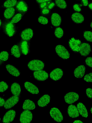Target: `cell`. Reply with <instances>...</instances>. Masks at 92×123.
Returning a JSON list of instances; mask_svg holds the SVG:
<instances>
[{"instance_id": "6da1fadb", "label": "cell", "mask_w": 92, "mask_h": 123, "mask_svg": "<svg viewBox=\"0 0 92 123\" xmlns=\"http://www.w3.org/2000/svg\"><path fill=\"white\" fill-rule=\"evenodd\" d=\"M2 27L3 32L9 37L13 36L17 32V27L10 20L4 19L2 21Z\"/></svg>"}, {"instance_id": "7a4b0ae2", "label": "cell", "mask_w": 92, "mask_h": 123, "mask_svg": "<svg viewBox=\"0 0 92 123\" xmlns=\"http://www.w3.org/2000/svg\"><path fill=\"white\" fill-rule=\"evenodd\" d=\"M17 45L18 46L21 55H26L30 53V41L21 40L17 42Z\"/></svg>"}, {"instance_id": "3957f363", "label": "cell", "mask_w": 92, "mask_h": 123, "mask_svg": "<svg viewBox=\"0 0 92 123\" xmlns=\"http://www.w3.org/2000/svg\"><path fill=\"white\" fill-rule=\"evenodd\" d=\"M28 67L31 70L37 71L43 69L45 67V64L43 62L40 60H33L29 62Z\"/></svg>"}, {"instance_id": "277c9868", "label": "cell", "mask_w": 92, "mask_h": 123, "mask_svg": "<svg viewBox=\"0 0 92 123\" xmlns=\"http://www.w3.org/2000/svg\"><path fill=\"white\" fill-rule=\"evenodd\" d=\"M55 52L59 57L64 60L69 59L70 54L68 50L64 46L58 44L56 46Z\"/></svg>"}, {"instance_id": "5b68a950", "label": "cell", "mask_w": 92, "mask_h": 123, "mask_svg": "<svg viewBox=\"0 0 92 123\" xmlns=\"http://www.w3.org/2000/svg\"><path fill=\"white\" fill-rule=\"evenodd\" d=\"M82 43L81 41L74 37H72L69 39L68 44L70 49L74 52H79L80 46Z\"/></svg>"}, {"instance_id": "8992f818", "label": "cell", "mask_w": 92, "mask_h": 123, "mask_svg": "<svg viewBox=\"0 0 92 123\" xmlns=\"http://www.w3.org/2000/svg\"><path fill=\"white\" fill-rule=\"evenodd\" d=\"M50 114L52 118L57 122H61L63 119L62 113L57 108H51L50 111Z\"/></svg>"}, {"instance_id": "52a82bcc", "label": "cell", "mask_w": 92, "mask_h": 123, "mask_svg": "<svg viewBox=\"0 0 92 123\" xmlns=\"http://www.w3.org/2000/svg\"><path fill=\"white\" fill-rule=\"evenodd\" d=\"M17 12L25 14L28 11V6L26 2L23 0H18L14 7Z\"/></svg>"}, {"instance_id": "ba28073f", "label": "cell", "mask_w": 92, "mask_h": 123, "mask_svg": "<svg viewBox=\"0 0 92 123\" xmlns=\"http://www.w3.org/2000/svg\"><path fill=\"white\" fill-rule=\"evenodd\" d=\"M79 98V95L78 93L72 92L66 93L64 97V99L66 103L71 104L77 101Z\"/></svg>"}, {"instance_id": "9c48e42d", "label": "cell", "mask_w": 92, "mask_h": 123, "mask_svg": "<svg viewBox=\"0 0 92 123\" xmlns=\"http://www.w3.org/2000/svg\"><path fill=\"white\" fill-rule=\"evenodd\" d=\"M33 117L31 112L29 110L23 111L20 114L19 120L21 123H30Z\"/></svg>"}, {"instance_id": "30bf717a", "label": "cell", "mask_w": 92, "mask_h": 123, "mask_svg": "<svg viewBox=\"0 0 92 123\" xmlns=\"http://www.w3.org/2000/svg\"><path fill=\"white\" fill-rule=\"evenodd\" d=\"M19 96H12L7 99L5 101L4 106L6 109H9L11 108L15 105L19 101Z\"/></svg>"}, {"instance_id": "8fae6325", "label": "cell", "mask_w": 92, "mask_h": 123, "mask_svg": "<svg viewBox=\"0 0 92 123\" xmlns=\"http://www.w3.org/2000/svg\"><path fill=\"white\" fill-rule=\"evenodd\" d=\"M63 74V70L60 68H58L54 69L51 72L49 76L52 80L57 81L62 78Z\"/></svg>"}, {"instance_id": "7c38bea8", "label": "cell", "mask_w": 92, "mask_h": 123, "mask_svg": "<svg viewBox=\"0 0 92 123\" xmlns=\"http://www.w3.org/2000/svg\"><path fill=\"white\" fill-rule=\"evenodd\" d=\"M33 75L34 78L39 81H44L47 79L49 76L47 73L42 70L34 72Z\"/></svg>"}, {"instance_id": "4fadbf2b", "label": "cell", "mask_w": 92, "mask_h": 123, "mask_svg": "<svg viewBox=\"0 0 92 123\" xmlns=\"http://www.w3.org/2000/svg\"><path fill=\"white\" fill-rule=\"evenodd\" d=\"M91 51V46L89 44L84 42L81 44L79 52L82 56H86L89 55Z\"/></svg>"}, {"instance_id": "5bb4252c", "label": "cell", "mask_w": 92, "mask_h": 123, "mask_svg": "<svg viewBox=\"0 0 92 123\" xmlns=\"http://www.w3.org/2000/svg\"><path fill=\"white\" fill-rule=\"evenodd\" d=\"M33 30L29 28H26L22 31L20 34V36L22 40L29 41L33 37Z\"/></svg>"}, {"instance_id": "9a60e30c", "label": "cell", "mask_w": 92, "mask_h": 123, "mask_svg": "<svg viewBox=\"0 0 92 123\" xmlns=\"http://www.w3.org/2000/svg\"><path fill=\"white\" fill-rule=\"evenodd\" d=\"M16 115V112L14 110H10L7 111L4 116L2 122L4 123H9L14 120Z\"/></svg>"}, {"instance_id": "2e32d148", "label": "cell", "mask_w": 92, "mask_h": 123, "mask_svg": "<svg viewBox=\"0 0 92 123\" xmlns=\"http://www.w3.org/2000/svg\"><path fill=\"white\" fill-rule=\"evenodd\" d=\"M24 86L25 89L32 94H37L39 93V90L37 87L30 82H25L24 83Z\"/></svg>"}, {"instance_id": "e0dca14e", "label": "cell", "mask_w": 92, "mask_h": 123, "mask_svg": "<svg viewBox=\"0 0 92 123\" xmlns=\"http://www.w3.org/2000/svg\"><path fill=\"white\" fill-rule=\"evenodd\" d=\"M67 112L69 116L72 118H76L79 116L77 109L74 105L71 104L69 106Z\"/></svg>"}, {"instance_id": "ac0fdd59", "label": "cell", "mask_w": 92, "mask_h": 123, "mask_svg": "<svg viewBox=\"0 0 92 123\" xmlns=\"http://www.w3.org/2000/svg\"><path fill=\"white\" fill-rule=\"evenodd\" d=\"M10 91L14 95L19 96L21 95V89L20 84L16 82L12 83L10 86Z\"/></svg>"}, {"instance_id": "d6986e66", "label": "cell", "mask_w": 92, "mask_h": 123, "mask_svg": "<svg viewBox=\"0 0 92 123\" xmlns=\"http://www.w3.org/2000/svg\"><path fill=\"white\" fill-rule=\"evenodd\" d=\"M17 12L14 7L6 8L4 13V16L5 19L10 21Z\"/></svg>"}, {"instance_id": "ffe728a7", "label": "cell", "mask_w": 92, "mask_h": 123, "mask_svg": "<svg viewBox=\"0 0 92 123\" xmlns=\"http://www.w3.org/2000/svg\"><path fill=\"white\" fill-rule=\"evenodd\" d=\"M51 97L49 95L45 94L42 96L38 100L37 104L41 107H45L47 106L50 102Z\"/></svg>"}, {"instance_id": "44dd1931", "label": "cell", "mask_w": 92, "mask_h": 123, "mask_svg": "<svg viewBox=\"0 0 92 123\" xmlns=\"http://www.w3.org/2000/svg\"><path fill=\"white\" fill-rule=\"evenodd\" d=\"M86 68L83 65H80L76 68L74 72L75 77L78 78H80L83 77L85 73Z\"/></svg>"}, {"instance_id": "7402d4cb", "label": "cell", "mask_w": 92, "mask_h": 123, "mask_svg": "<svg viewBox=\"0 0 92 123\" xmlns=\"http://www.w3.org/2000/svg\"><path fill=\"white\" fill-rule=\"evenodd\" d=\"M51 24L55 27L60 26L62 22V18L61 16L56 13H53L51 17Z\"/></svg>"}, {"instance_id": "603a6c76", "label": "cell", "mask_w": 92, "mask_h": 123, "mask_svg": "<svg viewBox=\"0 0 92 123\" xmlns=\"http://www.w3.org/2000/svg\"><path fill=\"white\" fill-rule=\"evenodd\" d=\"M6 67L7 71L11 75L15 77H18L20 74L19 70L10 64L6 65Z\"/></svg>"}, {"instance_id": "cb8c5ba5", "label": "cell", "mask_w": 92, "mask_h": 123, "mask_svg": "<svg viewBox=\"0 0 92 123\" xmlns=\"http://www.w3.org/2000/svg\"><path fill=\"white\" fill-rule=\"evenodd\" d=\"M72 21L77 24H80L84 21V18L83 15L78 12H75L73 13L71 16Z\"/></svg>"}, {"instance_id": "d4e9b609", "label": "cell", "mask_w": 92, "mask_h": 123, "mask_svg": "<svg viewBox=\"0 0 92 123\" xmlns=\"http://www.w3.org/2000/svg\"><path fill=\"white\" fill-rule=\"evenodd\" d=\"M77 107L80 114L83 117L87 118L88 116V112L84 104L81 102H79L77 104Z\"/></svg>"}, {"instance_id": "484cf974", "label": "cell", "mask_w": 92, "mask_h": 123, "mask_svg": "<svg viewBox=\"0 0 92 123\" xmlns=\"http://www.w3.org/2000/svg\"><path fill=\"white\" fill-rule=\"evenodd\" d=\"M22 107L24 110H32L35 109V103L32 101L27 99L24 101Z\"/></svg>"}, {"instance_id": "4316f807", "label": "cell", "mask_w": 92, "mask_h": 123, "mask_svg": "<svg viewBox=\"0 0 92 123\" xmlns=\"http://www.w3.org/2000/svg\"><path fill=\"white\" fill-rule=\"evenodd\" d=\"M11 53L12 55L17 58H19L21 55L18 46L17 45H14L12 47Z\"/></svg>"}, {"instance_id": "83f0119b", "label": "cell", "mask_w": 92, "mask_h": 123, "mask_svg": "<svg viewBox=\"0 0 92 123\" xmlns=\"http://www.w3.org/2000/svg\"><path fill=\"white\" fill-rule=\"evenodd\" d=\"M17 0H6L2 6L5 8L14 7L17 2Z\"/></svg>"}, {"instance_id": "f1b7e54d", "label": "cell", "mask_w": 92, "mask_h": 123, "mask_svg": "<svg viewBox=\"0 0 92 123\" xmlns=\"http://www.w3.org/2000/svg\"><path fill=\"white\" fill-rule=\"evenodd\" d=\"M24 15L21 13L17 12L11 20L10 22L13 24L17 23L22 19Z\"/></svg>"}, {"instance_id": "f546056e", "label": "cell", "mask_w": 92, "mask_h": 123, "mask_svg": "<svg viewBox=\"0 0 92 123\" xmlns=\"http://www.w3.org/2000/svg\"><path fill=\"white\" fill-rule=\"evenodd\" d=\"M55 4L58 7L61 9H65L67 8V5L64 0H55Z\"/></svg>"}, {"instance_id": "4dcf8cb0", "label": "cell", "mask_w": 92, "mask_h": 123, "mask_svg": "<svg viewBox=\"0 0 92 123\" xmlns=\"http://www.w3.org/2000/svg\"><path fill=\"white\" fill-rule=\"evenodd\" d=\"M92 32L90 31H85L83 32V37L87 41H92Z\"/></svg>"}, {"instance_id": "1f68e13d", "label": "cell", "mask_w": 92, "mask_h": 123, "mask_svg": "<svg viewBox=\"0 0 92 123\" xmlns=\"http://www.w3.org/2000/svg\"><path fill=\"white\" fill-rule=\"evenodd\" d=\"M54 34L56 37L58 38H60L63 36L64 32L62 28L60 27H58L55 29Z\"/></svg>"}, {"instance_id": "d6a6232c", "label": "cell", "mask_w": 92, "mask_h": 123, "mask_svg": "<svg viewBox=\"0 0 92 123\" xmlns=\"http://www.w3.org/2000/svg\"><path fill=\"white\" fill-rule=\"evenodd\" d=\"M9 56V54L6 51H3L0 53V60L2 61H7Z\"/></svg>"}, {"instance_id": "836d02e7", "label": "cell", "mask_w": 92, "mask_h": 123, "mask_svg": "<svg viewBox=\"0 0 92 123\" xmlns=\"http://www.w3.org/2000/svg\"><path fill=\"white\" fill-rule=\"evenodd\" d=\"M9 87L8 84L4 81L0 82V92H3L6 90Z\"/></svg>"}, {"instance_id": "e575fe53", "label": "cell", "mask_w": 92, "mask_h": 123, "mask_svg": "<svg viewBox=\"0 0 92 123\" xmlns=\"http://www.w3.org/2000/svg\"><path fill=\"white\" fill-rule=\"evenodd\" d=\"M38 21L39 23L43 25L47 24L48 22L47 18L42 16H40L39 17Z\"/></svg>"}, {"instance_id": "d590c367", "label": "cell", "mask_w": 92, "mask_h": 123, "mask_svg": "<svg viewBox=\"0 0 92 123\" xmlns=\"http://www.w3.org/2000/svg\"><path fill=\"white\" fill-rule=\"evenodd\" d=\"M41 14L43 16H47L49 14L50 10L47 7L41 9L40 10Z\"/></svg>"}, {"instance_id": "8d00e7d4", "label": "cell", "mask_w": 92, "mask_h": 123, "mask_svg": "<svg viewBox=\"0 0 92 123\" xmlns=\"http://www.w3.org/2000/svg\"><path fill=\"white\" fill-rule=\"evenodd\" d=\"M81 4L79 3H75L73 5V8L74 10L75 11L78 12H80L82 10Z\"/></svg>"}, {"instance_id": "74e56055", "label": "cell", "mask_w": 92, "mask_h": 123, "mask_svg": "<svg viewBox=\"0 0 92 123\" xmlns=\"http://www.w3.org/2000/svg\"><path fill=\"white\" fill-rule=\"evenodd\" d=\"M91 57H88L85 60L84 63L86 66L92 68V60Z\"/></svg>"}, {"instance_id": "f35d334b", "label": "cell", "mask_w": 92, "mask_h": 123, "mask_svg": "<svg viewBox=\"0 0 92 123\" xmlns=\"http://www.w3.org/2000/svg\"><path fill=\"white\" fill-rule=\"evenodd\" d=\"M92 73L86 74L84 78V80L88 82H92Z\"/></svg>"}, {"instance_id": "ab89813d", "label": "cell", "mask_w": 92, "mask_h": 123, "mask_svg": "<svg viewBox=\"0 0 92 123\" xmlns=\"http://www.w3.org/2000/svg\"><path fill=\"white\" fill-rule=\"evenodd\" d=\"M92 88H88L86 90V93L87 96L89 98H92Z\"/></svg>"}, {"instance_id": "60d3db41", "label": "cell", "mask_w": 92, "mask_h": 123, "mask_svg": "<svg viewBox=\"0 0 92 123\" xmlns=\"http://www.w3.org/2000/svg\"><path fill=\"white\" fill-rule=\"evenodd\" d=\"M50 2H45L40 4L39 5V8L41 9L46 7L48 4Z\"/></svg>"}, {"instance_id": "b9f144b4", "label": "cell", "mask_w": 92, "mask_h": 123, "mask_svg": "<svg viewBox=\"0 0 92 123\" xmlns=\"http://www.w3.org/2000/svg\"><path fill=\"white\" fill-rule=\"evenodd\" d=\"M55 4L52 1L50 2L48 4L47 7L50 10H51L55 6Z\"/></svg>"}, {"instance_id": "7bdbcfd3", "label": "cell", "mask_w": 92, "mask_h": 123, "mask_svg": "<svg viewBox=\"0 0 92 123\" xmlns=\"http://www.w3.org/2000/svg\"><path fill=\"white\" fill-rule=\"evenodd\" d=\"M5 102V99L3 97L0 96V108L3 106Z\"/></svg>"}, {"instance_id": "ee69618b", "label": "cell", "mask_w": 92, "mask_h": 123, "mask_svg": "<svg viewBox=\"0 0 92 123\" xmlns=\"http://www.w3.org/2000/svg\"><path fill=\"white\" fill-rule=\"evenodd\" d=\"M81 3L82 6H86L88 5L89 2L88 0H81Z\"/></svg>"}, {"instance_id": "f6af8a7d", "label": "cell", "mask_w": 92, "mask_h": 123, "mask_svg": "<svg viewBox=\"0 0 92 123\" xmlns=\"http://www.w3.org/2000/svg\"><path fill=\"white\" fill-rule=\"evenodd\" d=\"M36 3L39 5L44 2H46L45 0H36Z\"/></svg>"}, {"instance_id": "bcb514c9", "label": "cell", "mask_w": 92, "mask_h": 123, "mask_svg": "<svg viewBox=\"0 0 92 123\" xmlns=\"http://www.w3.org/2000/svg\"><path fill=\"white\" fill-rule=\"evenodd\" d=\"M73 123H84V122H82L81 121L79 120H76L74 121Z\"/></svg>"}, {"instance_id": "7dc6e473", "label": "cell", "mask_w": 92, "mask_h": 123, "mask_svg": "<svg viewBox=\"0 0 92 123\" xmlns=\"http://www.w3.org/2000/svg\"><path fill=\"white\" fill-rule=\"evenodd\" d=\"M88 6L89 8L92 11V3L91 2L89 4H88Z\"/></svg>"}, {"instance_id": "c3c4849f", "label": "cell", "mask_w": 92, "mask_h": 123, "mask_svg": "<svg viewBox=\"0 0 92 123\" xmlns=\"http://www.w3.org/2000/svg\"><path fill=\"white\" fill-rule=\"evenodd\" d=\"M2 21L1 19L0 18V28L2 27Z\"/></svg>"}, {"instance_id": "681fc988", "label": "cell", "mask_w": 92, "mask_h": 123, "mask_svg": "<svg viewBox=\"0 0 92 123\" xmlns=\"http://www.w3.org/2000/svg\"><path fill=\"white\" fill-rule=\"evenodd\" d=\"M3 62L1 61L0 60V66L1 65Z\"/></svg>"}, {"instance_id": "f907efd6", "label": "cell", "mask_w": 92, "mask_h": 123, "mask_svg": "<svg viewBox=\"0 0 92 123\" xmlns=\"http://www.w3.org/2000/svg\"><path fill=\"white\" fill-rule=\"evenodd\" d=\"M52 0H45L46 2H49L52 1Z\"/></svg>"}, {"instance_id": "816d5d0a", "label": "cell", "mask_w": 92, "mask_h": 123, "mask_svg": "<svg viewBox=\"0 0 92 123\" xmlns=\"http://www.w3.org/2000/svg\"><path fill=\"white\" fill-rule=\"evenodd\" d=\"M92 107L91 108V110H90V111H91V113H92Z\"/></svg>"}, {"instance_id": "f5cc1de1", "label": "cell", "mask_w": 92, "mask_h": 123, "mask_svg": "<svg viewBox=\"0 0 92 123\" xmlns=\"http://www.w3.org/2000/svg\"><path fill=\"white\" fill-rule=\"evenodd\" d=\"M0 120H1V118H0Z\"/></svg>"}, {"instance_id": "db71d44e", "label": "cell", "mask_w": 92, "mask_h": 123, "mask_svg": "<svg viewBox=\"0 0 92 123\" xmlns=\"http://www.w3.org/2000/svg\"></svg>"}]
</instances>
